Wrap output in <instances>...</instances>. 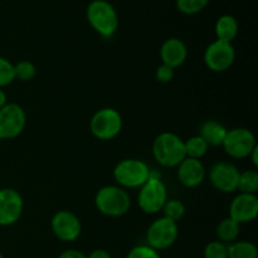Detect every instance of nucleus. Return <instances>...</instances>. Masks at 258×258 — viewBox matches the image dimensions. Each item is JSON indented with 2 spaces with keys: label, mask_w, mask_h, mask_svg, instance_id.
<instances>
[{
  "label": "nucleus",
  "mask_w": 258,
  "mask_h": 258,
  "mask_svg": "<svg viewBox=\"0 0 258 258\" xmlns=\"http://www.w3.org/2000/svg\"><path fill=\"white\" fill-rule=\"evenodd\" d=\"M87 22L101 37H113L118 29V14L115 7L107 0H92L86 9Z\"/></svg>",
  "instance_id": "nucleus-1"
},
{
  "label": "nucleus",
  "mask_w": 258,
  "mask_h": 258,
  "mask_svg": "<svg viewBox=\"0 0 258 258\" xmlns=\"http://www.w3.org/2000/svg\"><path fill=\"white\" fill-rule=\"evenodd\" d=\"M153 156L164 168H176L186 158L184 140L174 133H161L153 143Z\"/></svg>",
  "instance_id": "nucleus-2"
},
{
  "label": "nucleus",
  "mask_w": 258,
  "mask_h": 258,
  "mask_svg": "<svg viewBox=\"0 0 258 258\" xmlns=\"http://www.w3.org/2000/svg\"><path fill=\"white\" fill-rule=\"evenodd\" d=\"M95 204L101 214L110 218L122 217L130 211L131 198L127 190L118 185H105L96 193Z\"/></svg>",
  "instance_id": "nucleus-3"
},
{
  "label": "nucleus",
  "mask_w": 258,
  "mask_h": 258,
  "mask_svg": "<svg viewBox=\"0 0 258 258\" xmlns=\"http://www.w3.org/2000/svg\"><path fill=\"white\" fill-rule=\"evenodd\" d=\"M150 166L140 159H123L113 168V179L123 189H138L148 181Z\"/></svg>",
  "instance_id": "nucleus-4"
},
{
  "label": "nucleus",
  "mask_w": 258,
  "mask_h": 258,
  "mask_svg": "<svg viewBox=\"0 0 258 258\" xmlns=\"http://www.w3.org/2000/svg\"><path fill=\"white\" fill-rule=\"evenodd\" d=\"M90 130L97 140L110 141L122 130V117L115 108L103 107L91 117Z\"/></svg>",
  "instance_id": "nucleus-5"
},
{
  "label": "nucleus",
  "mask_w": 258,
  "mask_h": 258,
  "mask_svg": "<svg viewBox=\"0 0 258 258\" xmlns=\"http://www.w3.org/2000/svg\"><path fill=\"white\" fill-rule=\"evenodd\" d=\"M138 203L145 214H156L161 212L164 204L168 201V188L161 178H149L148 181L140 186Z\"/></svg>",
  "instance_id": "nucleus-6"
},
{
  "label": "nucleus",
  "mask_w": 258,
  "mask_h": 258,
  "mask_svg": "<svg viewBox=\"0 0 258 258\" xmlns=\"http://www.w3.org/2000/svg\"><path fill=\"white\" fill-rule=\"evenodd\" d=\"M179 236L178 223L160 217L149 226L146 231V244L155 251H164L173 246Z\"/></svg>",
  "instance_id": "nucleus-7"
},
{
  "label": "nucleus",
  "mask_w": 258,
  "mask_h": 258,
  "mask_svg": "<svg viewBox=\"0 0 258 258\" xmlns=\"http://www.w3.org/2000/svg\"><path fill=\"white\" fill-rule=\"evenodd\" d=\"M222 146L231 158L248 159L258 145L256 136L249 128L234 127L228 130Z\"/></svg>",
  "instance_id": "nucleus-8"
},
{
  "label": "nucleus",
  "mask_w": 258,
  "mask_h": 258,
  "mask_svg": "<svg viewBox=\"0 0 258 258\" xmlns=\"http://www.w3.org/2000/svg\"><path fill=\"white\" fill-rule=\"evenodd\" d=\"M27 113L14 102H7L0 108V140H13L24 131Z\"/></svg>",
  "instance_id": "nucleus-9"
},
{
  "label": "nucleus",
  "mask_w": 258,
  "mask_h": 258,
  "mask_svg": "<svg viewBox=\"0 0 258 258\" xmlns=\"http://www.w3.org/2000/svg\"><path fill=\"white\" fill-rule=\"evenodd\" d=\"M203 60L207 68L212 72H226L233 66L236 60V49L232 43L217 39L206 48Z\"/></svg>",
  "instance_id": "nucleus-10"
},
{
  "label": "nucleus",
  "mask_w": 258,
  "mask_h": 258,
  "mask_svg": "<svg viewBox=\"0 0 258 258\" xmlns=\"http://www.w3.org/2000/svg\"><path fill=\"white\" fill-rule=\"evenodd\" d=\"M50 229L57 239L62 242H75L82 233L80 218L71 211H58L50 219Z\"/></svg>",
  "instance_id": "nucleus-11"
},
{
  "label": "nucleus",
  "mask_w": 258,
  "mask_h": 258,
  "mask_svg": "<svg viewBox=\"0 0 258 258\" xmlns=\"http://www.w3.org/2000/svg\"><path fill=\"white\" fill-rule=\"evenodd\" d=\"M239 173L241 171L234 164L228 161H219L212 166L208 178L214 189L221 193L231 194L237 191Z\"/></svg>",
  "instance_id": "nucleus-12"
},
{
  "label": "nucleus",
  "mask_w": 258,
  "mask_h": 258,
  "mask_svg": "<svg viewBox=\"0 0 258 258\" xmlns=\"http://www.w3.org/2000/svg\"><path fill=\"white\" fill-rule=\"evenodd\" d=\"M24 211L22 194L13 188L0 189V227L17 223Z\"/></svg>",
  "instance_id": "nucleus-13"
},
{
  "label": "nucleus",
  "mask_w": 258,
  "mask_h": 258,
  "mask_svg": "<svg viewBox=\"0 0 258 258\" xmlns=\"http://www.w3.org/2000/svg\"><path fill=\"white\" fill-rule=\"evenodd\" d=\"M229 218L238 224L253 222L258 217V198L256 194L239 193L229 204Z\"/></svg>",
  "instance_id": "nucleus-14"
},
{
  "label": "nucleus",
  "mask_w": 258,
  "mask_h": 258,
  "mask_svg": "<svg viewBox=\"0 0 258 258\" xmlns=\"http://www.w3.org/2000/svg\"><path fill=\"white\" fill-rule=\"evenodd\" d=\"M176 168L178 180L185 188H197L206 180L207 171L202 160L185 158Z\"/></svg>",
  "instance_id": "nucleus-15"
},
{
  "label": "nucleus",
  "mask_w": 258,
  "mask_h": 258,
  "mask_svg": "<svg viewBox=\"0 0 258 258\" xmlns=\"http://www.w3.org/2000/svg\"><path fill=\"white\" fill-rule=\"evenodd\" d=\"M160 58L163 64L176 70L188 59V47L179 38H168L160 47Z\"/></svg>",
  "instance_id": "nucleus-16"
},
{
  "label": "nucleus",
  "mask_w": 258,
  "mask_h": 258,
  "mask_svg": "<svg viewBox=\"0 0 258 258\" xmlns=\"http://www.w3.org/2000/svg\"><path fill=\"white\" fill-rule=\"evenodd\" d=\"M228 128L217 120H207L199 127L198 135L208 144V146H222Z\"/></svg>",
  "instance_id": "nucleus-17"
},
{
  "label": "nucleus",
  "mask_w": 258,
  "mask_h": 258,
  "mask_svg": "<svg viewBox=\"0 0 258 258\" xmlns=\"http://www.w3.org/2000/svg\"><path fill=\"white\" fill-rule=\"evenodd\" d=\"M239 25L238 20L231 14H224L217 19L214 32H216L217 39L223 42L232 43L238 35Z\"/></svg>",
  "instance_id": "nucleus-18"
},
{
  "label": "nucleus",
  "mask_w": 258,
  "mask_h": 258,
  "mask_svg": "<svg viewBox=\"0 0 258 258\" xmlns=\"http://www.w3.org/2000/svg\"><path fill=\"white\" fill-rule=\"evenodd\" d=\"M239 233H241V224L234 222L229 217L222 219L216 228V234L218 237V241L223 242L226 244H231L234 241H237Z\"/></svg>",
  "instance_id": "nucleus-19"
},
{
  "label": "nucleus",
  "mask_w": 258,
  "mask_h": 258,
  "mask_svg": "<svg viewBox=\"0 0 258 258\" xmlns=\"http://www.w3.org/2000/svg\"><path fill=\"white\" fill-rule=\"evenodd\" d=\"M228 258H258V248L248 241H234L228 244Z\"/></svg>",
  "instance_id": "nucleus-20"
},
{
  "label": "nucleus",
  "mask_w": 258,
  "mask_h": 258,
  "mask_svg": "<svg viewBox=\"0 0 258 258\" xmlns=\"http://www.w3.org/2000/svg\"><path fill=\"white\" fill-rule=\"evenodd\" d=\"M184 146H185L186 158L198 159V160L204 158L209 150L208 144L199 135L190 136L188 140H184Z\"/></svg>",
  "instance_id": "nucleus-21"
},
{
  "label": "nucleus",
  "mask_w": 258,
  "mask_h": 258,
  "mask_svg": "<svg viewBox=\"0 0 258 258\" xmlns=\"http://www.w3.org/2000/svg\"><path fill=\"white\" fill-rule=\"evenodd\" d=\"M237 190L239 193L246 194H256L258 190V173L257 170H246L243 173H239L238 186Z\"/></svg>",
  "instance_id": "nucleus-22"
},
{
  "label": "nucleus",
  "mask_w": 258,
  "mask_h": 258,
  "mask_svg": "<svg viewBox=\"0 0 258 258\" xmlns=\"http://www.w3.org/2000/svg\"><path fill=\"white\" fill-rule=\"evenodd\" d=\"M185 204L179 199H168L164 204L163 209V217L170 219V221L178 223L184 216H185Z\"/></svg>",
  "instance_id": "nucleus-23"
},
{
  "label": "nucleus",
  "mask_w": 258,
  "mask_h": 258,
  "mask_svg": "<svg viewBox=\"0 0 258 258\" xmlns=\"http://www.w3.org/2000/svg\"><path fill=\"white\" fill-rule=\"evenodd\" d=\"M14 73L15 80L28 82V81H32L37 75V67L30 60H19L17 64H14Z\"/></svg>",
  "instance_id": "nucleus-24"
},
{
  "label": "nucleus",
  "mask_w": 258,
  "mask_h": 258,
  "mask_svg": "<svg viewBox=\"0 0 258 258\" xmlns=\"http://www.w3.org/2000/svg\"><path fill=\"white\" fill-rule=\"evenodd\" d=\"M211 0H176V8L185 15H194L208 7Z\"/></svg>",
  "instance_id": "nucleus-25"
},
{
  "label": "nucleus",
  "mask_w": 258,
  "mask_h": 258,
  "mask_svg": "<svg viewBox=\"0 0 258 258\" xmlns=\"http://www.w3.org/2000/svg\"><path fill=\"white\" fill-rule=\"evenodd\" d=\"M204 258H228V244L221 241H212L206 244L203 251Z\"/></svg>",
  "instance_id": "nucleus-26"
},
{
  "label": "nucleus",
  "mask_w": 258,
  "mask_h": 258,
  "mask_svg": "<svg viewBox=\"0 0 258 258\" xmlns=\"http://www.w3.org/2000/svg\"><path fill=\"white\" fill-rule=\"evenodd\" d=\"M15 81L14 64L9 59L0 57V88L12 85Z\"/></svg>",
  "instance_id": "nucleus-27"
},
{
  "label": "nucleus",
  "mask_w": 258,
  "mask_h": 258,
  "mask_svg": "<svg viewBox=\"0 0 258 258\" xmlns=\"http://www.w3.org/2000/svg\"><path fill=\"white\" fill-rule=\"evenodd\" d=\"M126 258H161L160 253L148 244H139L130 249Z\"/></svg>",
  "instance_id": "nucleus-28"
},
{
  "label": "nucleus",
  "mask_w": 258,
  "mask_h": 258,
  "mask_svg": "<svg viewBox=\"0 0 258 258\" xmlns=\"http://www.w3.org/2000/svg\"><path fill=\"white\" fill-rule=\"evenodd\" d=\"M174 76H175V70L169 66H165L161 63L155 71V78L158 82L160 83H169L174 80Z\"/></svg>",
  "instance_id": "nucleus-29"
},
{
  "label": "nucleus",
  "mask_w": 258,
  "mask_h": 258,
  "mask_svg": "<svg viewBox=\"0 0 258 258\" xmlns=\"http://www.w3.org/2000/svg\"><path fill=\"white\" fill-rule=\"evenodd\" d=\"M58 258H87V254L83 252L78 251V249H66L62 253L58 256Z\"/></svg>",
  "instance_id": "nucleus-30"
},
{
  "label": "nucleus",
  "mask_w": 258,
  "mask_h": 258,
  "mask_svg": "<svg viewBox=\"0 0 258 258\" xmlns=\"http://www.w3.org/2000/svg\"><path fill=\"white\" fill-rule=\"evenodd\" d=\"M87 258H112V257H111V254L108 253L106 249L97 248V249H93L90 254H87Z\"/></svg>",
  "instance_id": "nucleus-31"
},
{
  "label": "nucleus",
  "mask_w": 258,
  "mask_h": 258,
  "mask_svg": "<svg viewBox=\"0 0 258 258\" xmlns=\"http://www.w3.org/2000/svg\"><path fill=\"white\" fill-rule=\"evenodd\" d=\"M248 159H251L252 164H253V166H254V168H257V166H258V146H257L256 149H254L253 151H252L251 155H249Z\"/></svg>",
  "instance_id": "nucleus-32"
},
{
  "label": "nucleus",
  "mask_w": 258,
  "mask_h": 258,
  "mask_svg": "<svg viewBox=\"0 0 258 258\" xmlns=\"http://www.w3.org/2000/svg\"><path fill=\"white\" fill-rule=\"evenodd\" d=\"M7 102H8L7 93H5V91L3 90V88H0V108H2Z\"/></svg>",
  "instance_id": "nucleus-33"
},
{
  "label": "nucleus",
  "mask_w": 258,
  "mask_h": 258,
  "mask_svg": "<svg viewBox=\"0 0 258 258\" xmlns=\"http://www.w3.org/2000/svg\"><path fill=\"white\" fill-rule=\"evenodd\" d=\"M0 258H4V256H3V253H2V252H0Z\"/></svg>",
  "instance_id": "nucleus-34"
}]
</instances>
